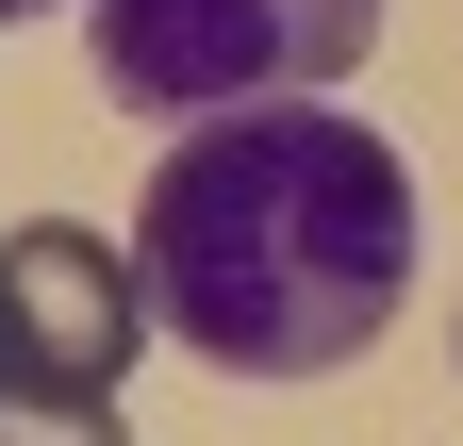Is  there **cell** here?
<instances>
[{
  "mask_svg": "<svg viewBox=\"0 0 463 446\" xmlns=\"http://www.w3.org/2000/svg\"><path fill=\"white\" fill-rule=\"evenodd\" d=\"M133 265L215 380H331L414 298V165L347 99L199 116L133 199Z\"/></svg>",
  "mask_w": 463,
  "mask_h": 446,
  "instance_id": "6da1fadb",
  "label": "cell"
},
{
  "mask_svg": "<svg viewBox=\"0 0 463 446\" xmlns=\"http://www.w3.org/2000/svg\"><path fill=\"white\" fill-rule=\"evenodd\" d=\"M397 0H83L99 99L133 116H249V99H331L381 50Z\"/></svg>",
  "mask_w": 463,
  "mask_h": 446,
  "instance_id": "7a4b0ae2",
  "label": "cell"
},
{
  "mask_svg": "<svg viewBox=\"0 0 463 446\" xmlns=\"http://www.w3.org/2000/svg\"><path fill=\"white\" fill-rule=\"evenodd\" d=\"M0 314H17V364L83 380V397H116L133 348L165 330L149 314V265L116 232H83V215H17V232H0Z\"/></svg>",
  "mask_w": 463,
  "mask_h": 446,
  "instance_id": "3957f363",
  "label": "cell"
},
{
  "mask_svg": "<svg viewBox=\"0 0 463 446\" xmlns=\"http://www.w3.org/2000/svg\"><path fill=\"white\" fill-rule=\"evenodd\" d=\"M0 446H133V413L83 397V380H50V364H17L0 380Z\"/></svg>",
  "mask_w": 463,
  "mask_h": 446,
  "instance_id": "277c9868",
  "label": "cell"
},
{
  "mask_svg": "<svg viewBox=\"0 0 463 446\" xmlns=\"http://www.w3.org/2000/svg\"><path fill=\"white\" fill-rule=\"evenodd\" d=\"M17 17H83V0H0V33H17Z\"/></svg>",
  "mask_w": 463,
  "mask_h": 446,
  "instance_id": "5b68a950",
  "label": "cell"
},
{
  "mask_svg": "<svg viewBox=\"0 0 463 446\" xmlns=\"http://www.w3.org/2000/svg\"><path fill=\"white\" fill-rule=\"evenodd\" d=\"M0 380H17V314H0Z\"/></svg>",
  "mask_w": 463,
  "mask_h": 446,
  "instance_id": "8992f818",
  "label": "cell"
}]
</instances>
